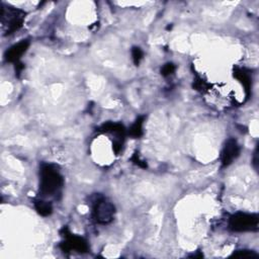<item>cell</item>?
I'll return each instance as SVG.
<instances>
[{
    "instance_id": "11",
    "label": "cell",
    "mask_w": 259,
    "mask_h": 259,
    "mask_svg": "<svg viewBox=\"0 0 259 259\" xmlns=\"http://www.w3.org/2000/svg\"><path fill=\"white\" fill-rule=\"evenodd\" d=\"M35 205V209L36 211L43 217H48L52 214L53 212V207H52V204L49 203V202H45V201H42V200H39V201H36L34 203Z\"/></svg>"
},
{
    "instance_id": "10",
    "label": "cell",
    "mask_w": 259,
    "mask_h": 259,
    "mask_svg": "<svg viewBox=\"0 0 259 259\" xmlns=\"http://www.w3.org/2000/svg\"><path fill=\"white\" fill-rule=\"evenodd\" d=\"M145 121V117H139L136 122L129 129V136H131L134 139H138L143 135V124Z\"/></svg>"
},
{
    "instance_id": "6",
    "label": "cell",
    "mask_w": 259,
    "mask_h": 259,
    "mask_svg": "<svg viewBox=\"0 0 259 259\" xmlns=\"http://www.w3.org/2000/svg\"><path fill=\"white\" fill-rule=\"evenodd\" d=\"M240 155V146L235 139H229L226 142L222 151V164L224 167L229 166Z\"/></svg>"
},
{
    "instance_id": "4",
    "label": "cell",
    "mask_w": 259,
    "mask_h": 259,
    "mask_svg": "<svg viewBox=\"0 0 259 259\" xmlns=\"http://www.w3.org/2000/svg\"><path fill=\"white\" fill-rule=\"evenodd\" d=\"M63 232L65 241L61 244V248L64 252L76 251L79 253H86L88 251L89 248L85 239L71 234L67 228H64Z\"/></svg>"
},
{
    "instance_id": "7",
    "label": "cell",
    "mask_w": 259,
    "mask_h": 259,
    "mask_svg": "<svg viewBox=\"0 0 259 259\" xmlns=\"http://www.w3.org/2000/svg\"><path fill=\"white\" fill-rule=\"evenodd\" d=\"M29 47L28 41H21L17 43L16 45L9 48L5 53V61L9 63H18L21 56L27 51Z\"/></svg>"
},
{
    "instance_id": "13",
    "label": "cell",
    "mask_w": 259,
    "mask_h": 259,
    "mask_svg": "<svg viewBox=\"0 0 259 259\" xmlns=\"http://www.w3.org/2000/svg\"><path fill=\"white\" fill-rule=\"evenodd\" d=\"M143 51L138 48V47H134L132 49V57H133V61H134V64L136 65V66H139V64L141 62V60L143 59Z\"/></svg>"
},
{
    "instance_id": "2",
    "label": "cell",
    "mask_w": 259,
    "mask_h": 259,
    "mask_svg": "<svg viewBox=\"0 0 259 259\" xmlns=\"http://www.w3.org/2000/svg\"><path fill=\"white\" fill-rule=\"evenodd\" d=\"M258 222L256 214L237 213L230 218L229 227L233 232H254L258 230Z\"/></svg>"
},
{
    "instance_id": "14",
    "label": "cell",
    "mask_w": 259,
    "mask_h": 259,
    "mask_svg": "<svg viewBox=\"0 0 259 259\" xmlns=\"http://www.w3.org/2000/svg\"><path fill=\"white\" fill-rule=\"evenodd\" d=\"M175 69H176L175 65H173L172 63H167V64L164 65L163 67L161 68V74L165 76V77H167V76L173 74L175 72Z\"/></svg>"
},
{
    "instance_id": "9",
    "label": "cell",
    "mask_w": 259,
    "mask_h": 259,
    "mask_svg": "<svg viewBox=\"0 0 259 259\" xmlns=\"http://www.w3.org/2000/svg\"><path fill=\"white\" fill-rule=\"evenodd\" d=\"M233 75L243 85V87L245 89L246 96H247V99H248L249 95H250V92H251V86H252V80H251L250 74L246 70H244V69L235 68Z\"/></svg>"
},
{
    "instance_id": "12",
    "label": "cell",
    "mask_w": 259,
    "mask_h": 259,
    "mask_svg": "<svg viewBox=\"0 0 259 259\" xmlns=\"http://www.w3.org/2000/svg\"><path fill=\"white\" fill-rule=\"evenodd\" d=\"M232 257H237V258H257L258 255L254 251L238 250V251L233 253Z\"/></svg>"
},
{
    "instance_id": "3",
    "label": "cell",
    "mask_w": 259,
    "mask_h": 259,
    "mask_svg": "<svg viewBox=\"0 0 259 259\" xmlns=\"http://www.w3.org/2000/svg\"><path fill=\"white\" fill-rule=\"evenodd\" d=\"M115 206L104 198L97 200L93 206V217L99 224L108 225L112 223L115 218Z\"/></svg>"
},
{
    "instance_id": "8",
    "label": "cell",
    "mask_w": 259,
    "mask_h": 259,
    "mask_svg": "<svg viewBox=\"0 0 259 259\" xmlns=\"http://www.w3.org/2000/svg\"><path fill=\"white\" fill-rule=\"evenodd\" d=\"M103 133H108V134H112L116 136V141H123L125 140L126 134H127V130L124 127V125L120 124V123H113V122H109L106 123L102 126V128L100 129Z\"/></svg>"
},
{
    "instance_id": "15",
    "label": "cell",
    "mask_w": 259,
    "mask_h": 259,
    "mask_svg": "<svg viewBox=\"0 0 259 259\" xmlns=\"http://www.w3.org/2000/svg\"><path fill=\"white\" fill-rule=\"evenodd\" d=\"M131 160L134 162V163H135L136 165H138L139 167H141V168H147V163H146V162H145L144 160H141V159H140V156H139L138 153H135V154L133 155V157L131 158Z\"/></svg>"
},
{
    "instance_id": "5",
    "label": "cell",
    "mask_w": 259,
    "mask_h": 259,
    "mask_svg": "<svg viewBox=\"0 0 259 259\" xmlns=\"http://www.w3.org/2000/svg\"><path fill=\"white\" fill-rule=\"evenodd\" d=\"M25 18V12L16 8H8L7 17H1L2 22L7 23L6 35H11L14 31L18 30L23 23Z\"/></svg>"
},
{
    "instance_id": "1",
    "label": "cell",
    "mask_w": 259,
    "mask_h": 259,
    "mask_svg": "<svg viewBox=\"0 0 259 259\" xmlns=\"http://www.w3.org/2000/svg\"><path fill=\"white\" fill-rule=\"evenodd\" d=\"M64 179L55 165L42 164L40 168V191L43 196H54L63 187Z\"/></svg>"
},
{
    "instance_id": "16",
    "label": "cell",
    "mask_w": 259,
    "mask_h": 259,
    "mask_svg": "<svg viewBox=\"0 0 259 259\" xmlns=\"http://www.w3.org/2000/svg\"><path fill=\"white\" fill-rule=\"evenodd\" d=\"M193 87L196 88L197 90H204V89H207L208 84L204 80H202L201 78H198V79H196V81H194Z\"/></svg>"
}]
</instances>
